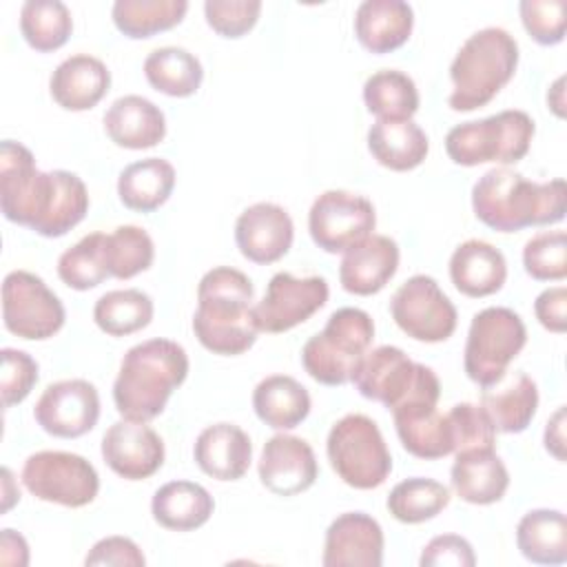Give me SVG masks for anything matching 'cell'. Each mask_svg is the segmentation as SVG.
<instances>
[{"label":"cell","instance_id":"cell-52","mask_svg":"<svg viewBox=\"0 0 567 567\" xmlns=\"http://www.w3.org/2000/svg\"><path fill=\"white\" fill-rule=\"evenodd\" d=\"M0 560L4 565H27L29 563V545L24 536L13 529H2L0 534Z\"/></svg>","mask_w":567,"mask_h":567},{"label":"cell","instance_id":"cell-50","mask_svg":"<svg viewBox=\"0 0 567 567\" xmlns=\"http://www.w3.org/2000/svg\"><path fill=\"white\" fill-rule=\"evenodd\" d=\"M146 558L137 543L126 536H106L97 540L84 558V565H126V567H144Z\"/></svg>","mask_w":567,"mask_h":567},{"label":"cell","instance_id":"cell-43","mask_svg":"<svg viewBox=\"0 0 567 567\" xmlns=\"http://www.w3.org/2000/svg\"><path fill=\"white\" fill-rule=\"evenodd\" d=\"M106 259L111 277L131 279L151 268L155 259L153 239L140 226H117L111 235H106Z\"/></svg>","mask_w":567,"mask_h":567},{"label":"cell","instance_id":"cell-47","mask_svg":"<svg viewBox=\"0 0 567 567\" xmlns=\"http://www.w3.org/2000/svg\"><path fill=\"white\" fill-rule=\"evenodd\" d=\"M259 0H206L204 16L208 27L221 38H241L259 20Z\"/></svg>","mask_w":567,"mask_h":567},{"label":"cell","instance_id":"cell-49","mask_svg":"<svg viewBox=\"0 0 567 567\" xmlns=\"http://www.w3.org/2000/svg\"><path fill=\"white\" fill-rule=\"evenodd\" d=\"M421 567H472L476 565L474 549L467 538L458 534H441L434 536L421 551Z\"/></svg>","mask_w":567,"mask_h":567},{"label":"cell","instance_id":"cell-9","mask_svg":"<svg viewBox=\"0 0 567 567\" xmlns=\"http://www.w3.org/2000/svg\"><path fill=\"white\" fill-rule=\"evenodd\" d=\"M55 193V171L42 173L33 153L13 140L0 144V210L33 233L44 221Z\"/></svg>","mask_w":567,"mask_h":567},{"label":"cell","instance_id":"cell-48","mask_svg":"<svg viewBox=\"0 0 567 567\" xmlns=\"http://www.w3.org/2000/svg\"><path fill=\"white\" fill-rule=\"evenodd\" d=\"M2 374H0V390H2V405L11 408L22 403L33 385L38 383V363L35 359L16 348H2Z\"/></svg>","mask_w":567,"mask_h":567},{"label":"cell","instance_id":"cell-11","mask_svg":"<svg viewBox=\"0 0 567 567\" xmlns=\"http://www.w3.org/2000/svg\"><path fill=\"white\" fill-rule=\"evenodd\" d=\"M66 312L60 297L33 272L11 270L2 281L4 328L27 341H44L60 332Z\"/></svg>","mask_w":567,"mask_h":567},{"label":"cell","instance_id":"cell-45","mask_svg":"<svg viewBox=\"0 0 567 567\" xmlns=\"http://www.w3.org/2000/svg\"><path fill=\"white\" fill-rule=\"evenodd\" d=\"M447 421L452 427L454 454L470 450H494L496 430L481 405L456 403L447 412Z\"/></svg>","mask_w":567,"mask_h":567},{"label":"cell","instance_id":"cell-5","mask_svg":"<svg viewBox=\"0 0 567 567\" xmlns=\"http://www.w3.org/2000/svg\"><path fill=\"white\" fill-rule=\"evenodd\" d=\"M374 321L361 308H339L328 317L326 328L310 337L301 350L303 370L323 385L352 381L363 354L372 346Z\"/></svg>","mask_w":567,"mask_h":567},{"label":"cell","instance_id":"cell-27","mask_svg":"<svg viewBox=\"0 0 567 567\" xmlns=\"http://www.w3.org/2000/svg\"><path fill=\"white\" fill-rule=\"evenodd\" d=\"M481 408L496 432L518 434L527 430L538 408L536 381L525 372H505L501 381L483 388Z\"/></svg>","mask_w":567,"mask_h":567},{"label":"cell","instance_id":"cell-55","mask_svg":"<svg viewBox=\"0 0 567 567\" xmlns=\"http://www.w3.org/2000/svg\"><path fill=\"white\" fill-rule=\"evenodd\" d=\"M2 478H4V503L2 512H7L16 501H20V492H11V470L2 467Z\"/></svg>","mask_w":567,"mask_h":567},{"label":"cell","instance_id":"cell-34","mask_svg":"<svg viewBox=\"0 0 567 567\" xmlns=\"http://www.w3.org/2000/svg\"><path fill=\"white\" fill-rule=\"evenodd\" d=\"M516 547L536 565L567 560V518L558 509H532L516 525Z\"/></svg>","mask_w":567,"mask_h":567},{"label":"cell","instance_id":"cell-13","mask_svg":"<svg viewBox=\"0 0 567 567\" xmlns=\"http://www.w3.org/2000/svg\"><path fill=\"white\" fill-rule=\"evenodd\" d=\"M377 226V213L368 197L350 190H326L321 193L308 213V230L312 241L326 252H346Z\"/></svg>","mask_w":567,"mask_h":567},{"label":"cell","instance_id":"cell-26","mask_svg":"<svg viewBox=\"0 0 567 567\" xmlns=\"http://www.w3.org/2000/svg\"><path fill=\"white\" fill-rule=\"evenodd\" d=\"M450 279L465 297H489L503 288L507 261L496 246L483 239H467L450 257Z\"/></svg>","mask_w":567,"mask_h":567},{"label":"cell","instance_id":"cell-19","mask_svg":"<svg viewBox=\"0 0 567 567\" xmlns=\"http://www.w3.org/2000/svg\"><path fill=\"white\" fill-rule=\"evenodd\" d=\"M257 472L268 492L277 496H297L315 485L319 465L308 441L292 434H275L261 450Z\"/></svg>","mask_w":567,"mask_h":567},{"label":"cell","instance_id":"cell-54","mask_svg":"<svg viewBox=\"0 0 567 567\" xmlns=\"http://www.w3.org/2000/svg\"><path fill=\"white\" fill-rule=\"evenodd\" d=\"M563 84H565V78H558L551 89L547 91V104L551 106V111L558 115V117H565V100H563Z\"/></svg>","mask_w":567,"mask_h":567},{"label":"cell","instance_id":"cell-15","mask_svg":"<svg viewBox=\"0 0 567 567\" xmlns=\"http://www.w3.org/2000/svg\"><path fill=\"white\" fill-rule=\"evenodd\" d=\"M328 295L330 288L323 277H295L290 272H277L268 281L264 299L252 306L257 330L268 334L292 330L321 310Z\"/></svg>","mask_w":567,"mask_h":567},{"label":"cell","instance_id":"cell-24","mask_svg":"<svg viewBox=\"0 0 567 567\" xmlns=\"http://www.w3.org/2000/svg\"><path fill=\"white\" fill-rule=\"evenodd\" d=\"M111 86L109 66L89 53H75L62 60L49 80L51 97L66 111L93 109Z\"/></svg>","mask_w":567,"mask_h":567},{"label":"cell","instance_id":"cell-37","mask_svg":"<svg viewBox=\"0 0 567 567\" xmlns=\"http://www.w3.org/2000/svg\"><path fill=\"white\" fill-rule=\"evenodd\" d=\"M363 102L379 120H412L419 111L414 80L396 69H381L363 84Z\"/></svg>","mask_w":567,"mask_h":567},{"label":"cell","instance_id":"cell-51","mask_svg":"<svg viewBox=\"0 0 567 567\" xmlns=\"http://www.w3.org/2000/svg\"><path fill=\"white\" fill-rule=\"evenodd\" d=\"M567 290L565 286L547 288L543 290L534 301V312L538 323L556 334H563L567 330Z\"/></svg>","mask_w":567,"mask_h":567},{"label":"cell","instance_id":"cell-46","mask_svg":"<svg viewBox=\"0 0 567 567\" xmlns=\"http://www.w3.org/2000/svg\"><path fill=\"white\" fill-rule=\"evenodd\" d=\"M525 31L543 47L563 42L567 29V2L565 0H523L518 4Z\"/></svg>","mask_w":567,"mask_h":567},{"label":"cell","instance_id":"cell-1","mask_svg":"<svg viewBox=\"0 0 567 567\" xmlns=\"http://www.w3.org/2000/svg\"><path fill=\"white\" fill-rule=\"evenodd\" d=\"M476 219L498 233H516L529 226L556 224L565 217L567 186L556 177L532 182L507 166L492 168L472 186Z\"/></svg>","mask_w":567,"mask_h":567},{"label":"cell","instance_id":"cell-28","mask_svg":"<svg viewBox=\"0 0 567 567\" xmlns=\"http://www.w3.org/2000/svg\"><path fill=\"white\" fill-rule=\"evenodd\" d=\"M414 27V11L403 0H365L354 13V35L370 53H390L403 47Z\"/></svg>","mask_w":567,"mask_h":567},{"label":"cell","instance_id":"cell-20","mask_svg":"<svg viewBox=\"0 0 567 567\" xmlns=\"http://www.w3.org/2000/svg\"><path fill=\"white\" fill-rule=\"evenodd\" d=\"M295 226L288 210L272 202L248 206L235 221L239 252L252 264H275L292 246Z\"/></svg>","mask_w":567,"mask_h":567},{"label":"cell","instance_id":"cell-38","mask_svg":"<svg viewBox=\"0 0 567 567\" xmlns=\"http://www.w3.org/2000/svg\"><path fill=\"white\" fill-rule=\"evenodd\" d=\"M153 299L144 290H109L95 301L93 321L109 337H126L146 328L153 319Z\"/></svg>","mask_w":567,"mask_h":567},{"label":"cell","instance_id":"cell-42","mask_svg":"<svg viewBox=\"0 0 567 567\" xmlns=\"http://www.w3.org/2000/svg\"><path fill=\"white\" fill-rule=\"evenodd\" d=\"M89 210V190L84 182L71 171H55V195L47 219L35 230L42 237L55 239L75 228Z\"/></svg>","mask_w":567,"mask_h":567},{"label":"cell","instance_id":"cell-22","mask_svg":"<svg viewBox=\"0 0 567 567\" xmlns=\"http://www.w3.org/2000/svg\"><path fill=\"white\" fill-rule=\"evenodd\" d=\"M399 268V246L388 235H370L343 252L339 264L341 288L368 297L385 288Z\"/></svg>","mask_w":567,"mask_h":567},{"label":"cell","instance_id":"cell-21","mask_svg":"<svg viewBox=\"0 0 567 567\" xmlns=\"http://www.w3.org/2000/svg\"><path fill=\"white\" fill-rule=\"evenodd\" d=\"M383 529L365 512H346L326 529L323 556L326 567H381Z\"/></svg>","mask_w":567,"mask_h":567},{"label":"cell","instance_id":"cell-29","mask_svg":"<svg viewBox=\"0 0 567 567\" xmlns=\"http://www.w3.org/2000/svg\"><path fill=\"white\" fill-rule=\"evenodd\" d=\"M452 489L472 505L498 503L509 487V472L494 450H470L456 454L450 470Z\"/></svg>","mask_w":567,"mask_h":567},{"label":"cell","instance_id":"cell-23","mask_svg":"<svg viewBox=\"0 0 567 567\" xmlns=\"http://www.w3.org/2000/svg\"><path fill=\"white\" fill-rule=\"evenodd\" d=\"M193 458L197 467L217 481H239L252 461L250 436L235 423H215L199 432Z\"/></svg>","mask_w":567,"mask_h":567},{"label":"cell","instance_id":"cell-35","mask_svg":"<svg viewBox=\"0 0 567 567\" xmlns=\"http://www.w3.org/2000/svg\"><path fill=\"white\" fill-rule=\"evenodd\" d=\"M144 75L155 91L171 97H188L197 93L204 69L190 51L182 47H159L146 55Z\"/></svg>","mask_w":567,"mask_h":567},{"label":"cell","instance_id":"cell-3","mask_svg":"<svg viewBox=\"0 0 567 567\" xmlns=\"http://www.w3.org/2000/svg\"><path fill=\"white\" fill-rule=\"evenodd\" d=\"M188 365L186 350L171 339L157 337L128 348L113 383L115 410L128 421H153L186 381Z\"/></svg>","mask_w":567,"mask_h":567},{"label":"cell","instance_id":"cell-44","mask_svg":"<svg viewBox=\"0 0 567 567\" xmlns=\"http://www.w3.org/2000/svg\"><path fill=\"white\" fill-rule=\"evenodd\" d=\"M523 266L532 279L563 281L567 277V235L565 230H543L523 248Z\"/></svg>","mask_w":567,"mask_h":567},{"label":"cell","instance_id":"cell-53","mask_svg":"<svg viewBox=\"0 0 567 567\" xmlns=\"http://www.w3.org/2000/svg\"><path fill=\"white\" fill-rule=\"evenodd\" d=\"M545 450L556 458L565 461V408L560 405L547 421L545 427Z\"/></svg>","mask_w":567,"mask_h":567},{"label":"cell","instance_id":"cell-12","mask_svg":"<svg viewBox=\"0 0 567 567\" xmlns=\"http://www.w3.org/2000/svg\"><path fill=\"white\" fill-rule=\"evenodd\" d=\"M436 381L439 377L432 368L414 363L396 346H379L368 350L352 374V383L359 394L383 403L388 410H394L399 403Z\"/></svg>","mask_w":567,"mask_h":567},{"label":"cell","instance_id":"cell-41","mask_svg":"<svg viewBox=\"0 0 567 567\" xmlns=\"http://www.w3.org/2000/svg\"><path fill=\"white\" fill-rule=\"evenodd\" d=\"M58 277L73 290H91L111 277L106 233H91L66 248L58 259Z\"/></svg>","mask_w":567,"mask_h":567},{"label":"cell","instance_id":"cell-16","mask_svg":"<svg viewBox=\"0 0 567 567\" xmlns=\"http://www.w3.org/2000/svg\"><path fill=\"white\" fill-rule=\"evenodd\" d=\"M35 423L51 436L78 439L100 419V394L86 379H64L44 388L35 408Z\"/></svg>","mask_w":567,"mask_h":567},{"label":"cell","instance_id":"cell-8","mask_svg":"<svg viewBox=\"0 0 567 567\" xmlns=\"http://www.w3.org/2000/svg\"><path fill=\"white\" fill-rule=\"evenodd\" d=\"M527 343V328L523 319L503 306H492L472 317L463 368L470 381L489 388L503 379L507 365L518 357Z\"/></svg>","mask_w":567,"mask_h":567},{"label":"cell","instance_id":"cell-25","mask_svg":"<svg viewBox=\"0 0 567 567\" xmlns=\"http://www.w3.org/2000/svg\"><path fill=\"white\" fill-rule=\"evenodd\" d=\"M104 131L111 142L122 148H153L166 135V117L151 100L142 95H122L106 109Z\"/></svg>","mask_w":567,"mask_h":567},{"label":"cell","instance_id":"cell-14","mask_svg":"<svg viewBox=\"0 0 567 567\" xmlns=\"http://www.w3.org/2000/svg\"><path fill=\"white\" fill-rule=\"evenodd\" d=\"M394 323L412 339L439 343L456 330V308L434 277L414 275L390 299Z\"/></svg>","mask_w":567,"mask_h":567},{"label":"cell","instance_id":"cell-32","mask_svg":"<svg viewBox=\"0 0 567 567\" xmlns=\"http://www.w3.org/2000/svg\"><path fill=\"white\" fill-rule=\"evenodd\" d=\"M308 390L288 374L261 379L252 392V408L261 423L275 430H292L310 414Z\"/></svg>","mask_w":567,"mask_h":567},{"label":"cell","instance_id":"cell-6","mask_svg":"<svg viewBox=\"0 0 567 567\" xmlns=\"http://www.w3.org/2000/svg\"><path fill=\"white\" fill-rule=\"evenodd\" d=\"M536 126L534 120L518 109H507L496 115L463 122L447 131L445 151L458 166L478 164H516L532 146Z\"/></svg>","mask_w":567,"mask_h":567},{"label":"cell","instance_id":"cell-17","mask_svg":"<svg viewBox=\"0 0 567 567\" xmlns=\"http://www.w3.org/2000/svg\"><path fill=\"white\" fill-rule=\"evenodd\" d=\"M441 390L421 392L392 410L401 445L416 458L436 461L454 452L447 414L436 410Z\"/></svg>","mask_w":567,"mask_h":567},{"label":"cell","instance_id":"cell-39","mask_svg":"<svg viewBox=\"0 0 567 567\" xmlns=\"http://www.w3.org/2000/svg\"><path fill=\"white\" fill-rule=\"evenodd\" d=\"M20 31L31 49L49 53L66 44L73 18L60 0H27L20 9Z\"/></svg>","mask_w":567,"mask_h":567},{"label":"cell","instance_id":"cell-2","mask_svg":"<svg viewBox=\"0 0 567 567\" xmlns=\"http://www.w3.org/2000/svg\"><path fill=\"white\" fill-rule=\"evenodd\" d=\"M252 297L255 286L241 270L230 266L208 270L197 286V310L193 315L197 341L221 357H237L250 350L259 332Z\"/></svg>","mask_w":567,"mask_h":567},{"label":"cell","instance_id":"cell-10","mask_svg":"<svg viewBox=\"0 0 567 567\" xmlns=\"http://www.w3.org/2000/svg\"><path fill=\"white\" fill-rule=\"evenodd\" d=\"M22 485L40 501L64 507H84L100 492L95 467L80 454L62 450H42L22 465Z\"/></svg>","mask_w":567,"mask_h":567},{"label":"cell","instance_id":"cell-18","mask_svg":"<svg viewBox=\"0 0 567 567\" xmlns=\"http://www.w3.org/2000/svg\"><path fill=\"white\" fill-rule=\"evenodd\" d=\"M162 436L140 421H117L102 436L104 463L126 481L153 476L164 465Z\"/></svg>","mask_w":567,"mask_h":567},{"label":"cell","instance_id":"cell-40","mask_svg":"<svg viewBox=\"0 0 567 567\" xmlns=\"http://www.w3.org/2000/svg\"><path fill=\"white\" fill-rule=\"evenodd\" d=\"M450 489L434 481L423 476H412L401 483H396L388 494V512L399 520L408 525L425 523L441 514L450 505Z\"/></svg>","mask_w":567,"mask_h":567},{"label":"cell","instance_id":"cell-33","mask_svg":"<svg viewBox=\"0 0 567 567\" xmlns=\"http://www.w3.org/2000/svg\"><path fill=\"white\" fill-rule=\"evenodd\" d=\"M175 188V168L164 157H146L122 168L117 177L120 202L137 213L159 208Z\"/></svg>","mask_w":567,"mask_h":567},{"label":"cell","instance_id":"cell-7","mask_svg":"<svg viewBox=\"0 0 567 567\" xmlns=\"http://www.w3.org/2000/svg\"><path fill=\"white\" fill-rule=\"evenodd\" d=\"M326 452L337 476L354 489H374L385 483L392 456L379 425L365 414L339 419L326 441Z\"/></svg>","mask_w":567,"mask_h":567},{"label":"cell","instance_id":"cell-36","mask_svg":"<svg viewBox=\"0 0 567 567\" xmlns=\"http://www.w3.org/2000/svg\"><path fill=\"white\" fill-rule=\"evenodd\" d=\"M186 11V0H117L111 16L122 35L144 40L177 27Z\"/></svg>","mask_w":567,"mask_h":567},{"label":"cell","instance_id":"cell-30","mask_svg":"<svg viewBox=\"0 0 567 567\" xmlns=\"http://www.w3.org/2000/svg\"><path fill=\"white\" fill-rule=\"evenodd\" d=\"M368 151L381 166L403 173L423 164L430 142L412 120H377L368 131Z\"/></svg>","mask_w":567,"mask_h":567},{"label":"cell","instance_id":"cell-31","mask_svg":"<svg viewBox=\"0 0 567 567\" xmlns=\"http://www.w3.org/2000/svg\"><path fill=\"white\" fill-rule=\"evenodd\" d=\"M215 501L208 489L193 481L164 483L151 501V514L157 525L173 532H193L208 523Z\"/></svg>","mask_w":567,"mask_h":567},{"label":"cell","instance_id":"cell-4","mask_svg":"<svg viewBox=\"0 0 567 567\" xmlns=\"http://www.w3.org/2000/svg\"><path fill=\"white\" fill-rule=\"evenodd\" d=\"M518 66V42L501 27L472 33L450 64L452 111H476L489 104L514 78Z\"/></svg>","mask_w":567,"mask_h":567}]
</instances>
